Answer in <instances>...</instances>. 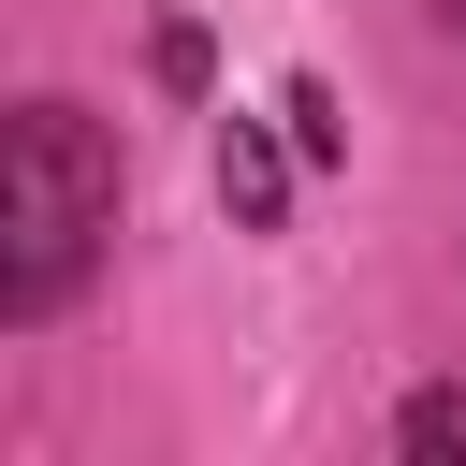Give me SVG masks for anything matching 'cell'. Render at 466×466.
Instances as JSON below:
<instances>
[{
    "label": "cell",
    "instance_id": "3957f363",
    "mask_svg": "<svg viewBox=\"0 0 466 466\" xmlns=\"http://www.w3.org/2000/svg\"><path fill=\"white\" fill-rule=\"evenodd\" d=\"M277 116H291L306 175H335V160H350V116H335V87H320V73H291V87H277Z\"/></svg>",
    "mask_w": 466,
    "mask_h": 466
},
{
    "label": "cell",
    "instance_id": "277c9868",
    "mask_svg": "<svg viewBox=\"0 0 466 466\" xmlns=\"http://www.w3.org/2000/svg\"><path fill=\"white\" fill-rule=\"evenodd\" d=\"M393 451H466V379H422L393 408Z\"/></svg>",
    "mask_w": 466,
    "mask_h": 466
},
{
    "label": "cell",
    "instance_id": "6da1fadb",
    "mask_svg": "<svg viewBox=\"0 0 466 466\" xmlns=\"http://www.w3.org/2000/svg\"><path fill=\"white\" fill-rule=\"evenodd\" d=\"M116 248V131L87 102H15L0 131V335H44Z\"/></svg>",
    "mask_w": 466,
    "mask_h": 466
},
{
    "label": "cell",
    "instance_id": "5b68a950",
    "mask_svg": "<svg viewBox=\"0 0 466 466\" xmlns=\"http://www.w3.org/2000/svg\"><path fill=\"white\" fill-rule=\"evenodd\" d=\"M437 29H451V44H466V0H437Z\"/></svg>",
    "mask_w": 466,
    "mask_h": 466
},
{
    "label": "cell",
    "instance_id": "7a4b0ae2",
    "mask_svg": "<svg viewBox=\"0 0 466 466\" xmlns=\"http://www.w3.org/2000/svg\"><path fill=\"white\" fill-rule=\"evenodd\" d=\"M204 175H218V218H233V233H277L291 189H306V146H291V116H218Z\"/></svg>",
    "mask_w": 466,
    "mask_h": 466
}]
</instances>
